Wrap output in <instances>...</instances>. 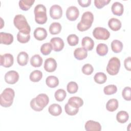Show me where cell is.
<instances>
[{"instance_id": "obj_1", "label": "cell", "mask_w": 131, "mask_h": 131, "mask_svg": "<svg viewBox=\"0 0 131 131\" xmlns=\"http://www.w3.org/2000/svg\"><path fill=\"white\" fill-rule=\"evenodd\" d=\"M49 102L48 96L45 94H40L30 101V106L35 111H41Z\"/></svg>"}, {"instance_id": "obj_2", "label": "cell", "mask_w": 131, "mask_h": 131, "mask_svg": "<svg viewBox=\"0 0 131 131\" xmlns=\"http://www.w3.org/2000/svg\"><path fill=\"white\" fill-rule=\"evenodd\" d=\"M94 15L91 12L86 11L82 15L80 21L77 24V29L81 32L88 30L92 25Z\"/></svg>"}, {"instance_id": "obj_3", "label": "cell", "mask_w": 131, "mask_h": 131, "mask_svg": "<svg viewBox=\"0 0 131 131\" xmlns=\"http://www.w3.org/2000/svg\"><path fill=\"white\" fill-rule=\"evenodd\" d=\"M15 96L14 90L10 88L5 89L0 96V104L4 107H10L13 103Z\"/></svg>"}, {"instance_id": "obj_4", "label": "cell", "mask_w": 131, "mask_h": 131, "mask_svg": "<svg viewBox=\"0 0 131 131\" xmlns=\"http://www.w3.org/2000/svg\"><path fill=\"white\" fill-rule=\"evenodd\" d=\"M13 24L19 31L30 34L31 31L30 26L29 25L26 17L23 15L17 14L15 15L13 19Z\"/></svg>"}, {"instance_id": "obj_5", "label": "cell", "mask_w": 131, "mask_h": 131, "mask_svg": "<svg viewBox=\"0 0 131 131\" xmlns=\"http://www.w3.org/2000/svg\"><path fill=\"white\" fill-rule=\"evenodd\" d=\"M35 20L38 24L42 25L47 21V10L46 7L42 4L36 5L34 8Z\"/></svg>"}, {"instance_id": "obj_6", "label": "cell", "mask_w": 131, "mask_h": 131, "mask_svg": "<svg viewBox=\"0 0 131 131\" xmlns=\"http://www.w3.org/2000/svg\"><path fill=\"white\" fill-rule=\"evenodd\" d=\"M120 65L119 59L117 57H113L108 61L106 67V71L111 75H117L119 71Z\"/></svg>"}, {"instance_id": "obj_7", "label": "cell", "mask_w": 131, "mask_h": 131, "mask_svg": "<svg viewBox=\"0 0 131 131\" xmlns=\"http://www.w3.org/2000/svg\"><path fill=\"white\" fill-rule=\"evenodd\" d=\"M93 35L97 39L107 40L110 37V33L104 28L96 27L93 31Z\"/></svg>"}, {"instance_id": "obj_8", "label": "cell", "mask_w": 131, "mask_h": 131, "mask_svg": "<svg viewBox=\"0 0 131 131\" xmlns=\"http://www.w3.org/2000/svg\"><path fill=\"white\" fill-rule=\"evenodd\" d=\"M1 66L5 68L11 67L14 62V58L12 54L6 53L0 56Z\"/></svg>"}, {"instance_id": "obj_9", "label": "cell", "mask_w": 131, "mask_h": 131, "mask_svg": "<svg viewBox=\"0 0 131 131\" xmlns=\"http://www.w3.org/2000/svg\"><path fill=\"white\" fill-rule=\"evenodd\" d=\"M19 79V74L15 71H10L7 72L5 75V80L6 83L13 84L16 83Z\"/></svg>"}, {"instance_id": "obj_10", "label": "cell", "mask_w": 131, "mask_h": 131, "mask_svg": "<svg viewBox=\"0 0 131 131\" xmlns=\"http://www.w3.org/2000/svg\"><path fill=\"white\" fill-rule=\"evenodd\" d=\"M79 11L78 9L74 6L68 8L66 11V16L68 19L70 21H74L78 17Z\"/></svg>"}, {"instance_id": "obj_11", "label": "cell", "mask_w": 131, "mask_h": 131, "mask_svg": "<svg viewBox=\"0 0 131 131\" xmlns=\"http://www.w3.org/2000/svg\"><path fill=\"white\" fill-rule=\"evenodd\" d=\"M50 43L52 47V50L55 52L61 51L64 46L63 40L60 37H53L50 40Z\"/></svg>"}, {"instance_id": "obj_12", "label": "cell", "mask_w": 131, "mask_h": 131, "mask_svg": "<svg viewBox=\"0 0 131 131\" xmlns=\"http://www.w3.org/2000/svg\"><path fill=\"white\" fill-rule=\"evenodd\" d=\"M50 15L54 19H58L62 15V10L61 7L58 5H54L50 8Z\"/></svg>"}, {"instance_id": "obj_13", "label": "cell", "mask_w": 131, "mask_h": 131, "mask_svg": "<svg viewBox=\"0 0 131 131\" xmlns=\"http://www.w3.org/2000/svg\"><path fill=\"white\" fill-rule=\"evenodd\" d=\"M57 68L56 60L53 58H48L46 59L44 63V69L48 72H53Z\"/></svg>"}, {"instance_id": "obj_14", "label": "cell", "mask_w": 131, "mask_h": 131, "mask_svg": "<svg viewBox=\"0 0 131 131\" xmlns=\"http://www.w3.org/2000/svg\"><path fill=\"white\" fill-rule=\"evenodd\" d=\"M85 129L86 131H100L101 126L98 122L93 120H89L84 125Z\"/></svg>"}, {"instance_id": "obj_15", "label": "cell", "mask_w": 131, "mask_h": 131, "mask_svg": "<svg viewBox=\"0 0 131 131\" xmlns=\"http://www.w3.org/2000/svg\"><path fill=\"white\" fill-rule=\"evenodd\" d=\"M34 37L38 40H43L47 36V32L43 28L38 27L35 29L33 33Z\"/></svg>"}, {"instance_id": "obj_16", "label": "cell", "mask_w": 131, "mask_h": 131, "mask_svg": "<svg viewBox=\"0 0 131 131\" xmlns=\"http://www.w3.org/2000/svg\"><path fill=\"white\" fill-rule=\"evenodd\" d=\"M81 45L86 51H92L94 46V41L91 37L85 36L82 39Z\"/></svg>"}, {"instance_id": "obj_17", "label": "cell", "mask_w": 131, "mask_h": 131, "mask_svg": "<svg viewBox=\"0 0 131 131\" xmlns=\"http://www.w3.org/2000/svg\"><path fill=\"white\" fill-rule=\"evenodd\" d=\"M0 41L1 43L2 44L9 45L13 41V36L10 33L1 32Z\"/></svg>"}, {"instance_id": "obj_18", "label": "cell", "mask_w": 131, "mask_h": 131, "mask_svg": "<svg viewBox=\"0 0 131 131\" xmlns=\"http://www.w3.org/2000/svg\"><path fill=\"white\" fill-rule=\"evenodd\" d=\"M111 10L112 13L116 15L121 16L122 15L124 11L123 5L118 2L114 3L112 6Z\"/></svg>"}, {"instance_id": "obj_19", "label": "cell", "mask_w": 131, "mask_h": 131, "mask_svg": "<svg viewBox=\"0 0 131 131\" xmlns=\"http://www.w3.org/2000/svg\"><path fill=\"white\" fill-rule=\"evenodd\" d=\"M109 28L114 31H118L121 28V23L120 20L116 18H111L108 22Z\"/></svg>"}, {"instance_id": "obj_20", "label": "cell", "mask_w": 131, "mask_h": 131, "mask_svg": "<svg viewBox=\"0 0 131 131\" xmlns=\"http://www.w3.org/2000/svg\"><path fill=\"white\" fill-rule=\"evenodd\" d=\"M74 55L76 59L78 60H83L86 58L88 52L83 48H78L75 50Z\"/></svg>"}, {"instance_id": "obj_21", "label": "cell", "mask_w": 131, "mask_h": 131, "mask_svg": "<svg viewBox=\"0 0 131 131\" xmlns=\"http://www.w3.org/2000/svg\"><path fill=\"white\" fill-rule=\"evenodd\" d=\"M48 111L51 115L57 116L60 115L62 113V108L59 104L53 103L50 105L48 108Z\"/></svg>"}, {"instance_id": "obj_22", "label": "cell", "mask_w": 131, "mask_h": 131, "mask_svg": "<svg viewBox=\"0 0 131 131\" xmlns=\"http://www.w3.org/2000/svg\"><path fill=\"white\" fill-rule=\"evenodd\" d=\"M29 55L28 54L24 51L20 52L17 55V61L19 65L21 66H26L28 61Z\"/></svg>"}, {"instance_id": "obj_23", "label": "cell", "mask_w": 131, "mask_h": 131, "mask_svg": "<svg viewBox=\"0 0 131 131\" xmlns=\"http://www.w3.org/2000/svg\"><path fill=\"white\" fill-rule=\"evenodd\" d=\"M68 103L72 106L79 108L83 104V101L81 98L79 97L74 96L71 97L68 100Z\"/></svg>"}, {"instance_id": "obj_24", "label": "cell", "mask_w": 131, "mask_h": 131, "mask_svg": "<svg viewBox=\"0 0 131 131\" xmlns=\"http://www.w3.org/2000/svg\"><path fill=\"white\" fill-rule=\"evenodd\" d=\"M118 107V101L116 99H111L106 104V108L109 112H114Z\"/></svg>"}, {"instance_id": "obj_25", "label": "cell", "mask_w": 131, "mask_h": 131, "mask_svg": "<svg viewBox=\"0 0 131 131\" xmlns=\"http://www.w3.org/2000/svg\"><path fill=\"white\" fill-rule=\"evenodd\" d=\"M46 83L51 88H56L59 84V80L56 76H49L46 79Z\"/></svg>"}, {"instance_id": "obj_26", "label": "cell", "mask_w": 131, "mask_h": 131, "mask_svg": "<svg viewBox=\"0 0 131 131\" xmlns=\"http://www.w3.org/2000/svg\"><path fill=\"white\" fill-rule=\"evenodd\" d=\"M123 47L122 42L118 40L115 39L111 42L112 50L115 53H118L121 52Z\"/></svg>"}, {"instance_id": "obj_27", "label": "cell", "mask_w": 131, "mask_h": 131, "mask_svg": "<svg viewBox=\"0 0 131 131\" xmlns=\"http://www.w3.org/2000/svg\"><path fill=\"white\" fill-rule=\"evenodd\" d=\"M35 2L34 0H20L19 1V7L24 11L28 10Z\"/></svg>"}, {"instance_id": "obj_28", "label": "cell", "mask_w": 131, "mask_h": 131, "mask_svg": "<svg viewBox=\"0 0 131 131\" xmlns=\"http://www.w3.org/2000/svg\"><path fill=\"white\" fill-rule=\"evenodd\" d=\"M43 60L40 56L38 54H35L33 55L30 59L31 64L35 68L40 67L42 64Z\"/></svg>"}, {"instance_id": "obj_29", "label": "cell", "mask_w": 131, "mask_h": 131, "mask_svg": "<svg viewBox=\"0 0 131 131\" xmlns=\"http://www.w3.org/2000/svg\"><path fill=\"white\" fill-rule=\"evenodd\" d=\"M61 25L58 22L52 23L49 27V32L51 34L56 35L59 34L61 30Z\"/></svg>"}, {"instance_id": "obj_30", "label": "cell", "mask_w": 131, "mask_h": 131, "mask_svg": "<svg viewBox=\"0 0 131 131\" xmlns=\"http://www.w3.org/2000/svg\"><path fill=\"white\" fill-rule=\"evenodd\" d=\"M30 39V34L26 32L19 31L17 34V39L18 42L21 43H25L28 42Z\"/></svg>"}, {"instance_id": "obj_31", "label": "cell", "mask_w": 131, "mask_h": 131, "mask_svg": "<svg viewBox=\"0 0 131 131\" xmlns=\"http://www.w3.org/2000/svg\"><path fill=\"white\" fill-rule=\"evenodd\" d=\"M129 115L128 114L124 111H121L119 112L116 115V119L119 123H124L128 120Z\"/></svg>"}, {"instance_id": "obj_32", "label": "cell", "mask_w": 131, "mask_h": 131, "mask_svg": "<svg viewBox=\"0 0 131 131\" xmlns=\"http://www.w3.org/2000/svg\"><path fill=\"white\" fill-rule=\"evenodd\" d=\"M42 77V73L39 70H34L32 71L29 76L30 80L34 82L40 81Z\"/></svg>"}, {"instance_id": "obj_33", "label": "cell", "mask_w": 131, "mask_h": 131, "mask_svg": "<svg viewBox=\"0 0 131 131\" xmlns=\"http://www.w3.org/2000/svg\"><path fill=\"white\" fill-rule=\"evenodd\" d=\"M108 49L107 46L105 43H100L98 44L96 47L97 53L101 56H105L107 54Z\"/></svg>"}, {"instance_id": "obj_34", "label": "cell", "mask_w": 131, "mask_h": 131, "mask_svg": "<svg viewBox=\"0 0 131 131\" xmlns=\"http://www.w3.org/2000/svg\"><path fill=\"white\" fill-rule=\"evenodd\" d=\"M94 79L96 83L98 84H103L106 81L107 76L104 73L98 72L95 75Z\"/></svg>"}, {"instance_id": "obj_35", "label": "cell", "mask_w": 131, "mask_h": 131, "mask_svg": "<svg viewBox=\"0 0 131 131\" xmlns=\"http://www.w3.org/2000/svg\"><path fill=\"white\" fill-rule=\"evenodd\" d=\"M67 96V93L63 89H58L57 90L54 94V97L55 99L59 102L62 101L66 98Z\"/></svg>"}, {"instance_id": "obj_36", "label": "cell", "mask_w": 131, "mask_h": 131, "mask_svg": "<svg viewBox=\"0 0 131 131\" xmlns=\"http://www.w3.org/2000/svg\"><path fill=\"white\" fill-rule=\"evenodd\" d=\"M64 110L68 115L70 116H74L78 113L79 108L74 107L67 103L64 106Z\"/></svg>"}, {"instance_id": "obj_37", "label": "cell", "mask_w": 131, "mask_h": 131, "mask_svg": "<svg viewBox=\"0 0 131 131\" xmlns=\"http://www.w3.org/2000/svg\"><path fill=\"white\" fill-rule=\"evenodd\" d=\"M52 50V47L50 43L47 42L42 44L40 47V52L43 55L50 54Z\"/></svg>"}, {"instance_id": "obj_38", "label": "cell", "mask_w": 131, "mask_h": 131, "mask_svg": "<svg viewBox=\"0 0 131 131\" xmlns=\"http://www.w3.org/2000/svg\"><path fill=\"white\" fill-rule=\"evenodd\" d=\"M117 91V88L115 85L110 84L104 88L103 92L105 95H110L116 93Z\"/></svg>"}, {"instance_id": "obj_39", "label": "cell", "mask_w": 131, "mask_h": 131, "mask_svg": "<svg viewBox=\"0 0 131 131\" xmlns=\"http://www.w3.org/2000/svg\"><path fill=\"white\" fill-rule=\"evenodd\" d=\"M67 89V91L70 94H74L77 92L78 86L76 82L74 81H71L68 83Z\"/></svg>"}, {"instance_id": "obj_40", "label": "cell", "mask_w": 131, "mask_h": 131, "mask_svg": "<svg viewBox=\"0 0 131 131\" xmlns=\"http://www.w3.org/2000/svg\"><path fill=\"white\" fill-rule=\"evenodd\" d=\"M67 41L70 46H75L78 44L79 42V38L76 34H72L68 36Z\"/></svg>"}, {"instance_id": "obj_41", "label": "cell", "mask_w": 131, "mask_h": 131, "mask_svg": "<svg viewBox=\"0 0 131 131\" xmlns=\"http://www.w3.org/2000/svg\"><path fill=\"white\" fill-rule=\"evenodd\" d=\"M131 88L129 86H126L124 88L122 92V96L123 98L127 101L131 100Z\"/></svg>"}, {"instance_id": "obj_42", "label": "cell", "mask_w": 131, "mask_h": 131, "mask_svg": "<svg viewBox=\"0 0 131 131\" xmlns=\"http://www.w3.org/2000/svg\"><path fill=\"white\" fill-rule=\"evenodd\" d=\"M94 71V68L93 66L89 63L85 64L82 68V73L87 75H91Z\"/></svg>"}, {"instance_id": "obj_43", "label": "cell", "mask_w": 131, "mask_h": 131, "mask_svg": "<svg viewBox=\"0 0 131 131\" xmlns=\"http://www.w3.org/2000/svg\"><path fill=\"white\" fill-rule=\"evenodd\" d=\"M110 2V0H95L94 1V5L97 8L100 9L107 5Z\"/></svg>"}, {"instance_id": "obj_44", "label": "cell", "mask_w": 131, "mask_h": 131, "mask_svg": "<svg viewBox=\"0 0 131 131\" xmlns=\"http://www.w3.org/2000/svg\"><path fill=\"white\" fill-rule=\"evenodd\" d=\"M124 65L125 68V69L129 71H130L131 70V60H130V57L129 56L125 59L124 61Z\"/></svg>"}, {"instance_id": "obj_45", "label": "cell", "mask_w": 131, "mask_h": 131, "mask_svg": "<svg viewBox=\"0 0 131 131\" xmlns=\"http://www.w3.org/2000/svg\"><path fill=\"white\" fill-rule=\"evenodd\" d=\"M78 3L79 5L82 7H87L91 5V0H81L78 1Z\"/></svg>"}]
</instances>
